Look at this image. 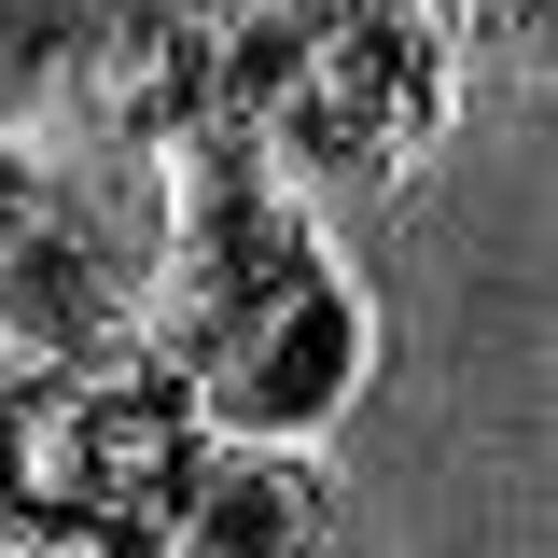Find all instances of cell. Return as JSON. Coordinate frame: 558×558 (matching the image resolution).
Returning <instances> with one entry per match:
<instances>
[{"label":"cell","mask_w":558,"mask_h":558,"mask_svg":"<svg viewBox=\"0 0 558 558\" xmlns=\"http://www.w3.org/2000/svg\"><path fill=\"white\" fill-rule=\"evenodd\" d=\"M126 322L168 349V377L223 433L322 447L377 377V307L349 252L307 223V182H279L238 126H196L154 154V279Z\"/></svg>","instance_id":"obj_1"},{"label":"cell","mask_w":558,"mask_h":558,"mask_svg":"<svg viewBox=\"0 0 558 558\" xmlns=\"http://www.w3.org/2000/svg\"><path fill=\"white\" fill-rule=\"evenodd\" d=\"M223 126L279 182H405L461 112V43L418 0H209Z\"/></svg>","instance_id":"obj_2"},{"label":"cell","mask_w":558,"mask_h":558,"mask_svg":"<svg viewBox=\"0 0 558 558\" xmlns=\"http://www.w3.org/2000/svg\"><path fill=\"white\" fill-rule=\"evenodd\" d=\"M196 447V391L168 377V349L112 322L70 363L0 377V545L43 558H140L154 502Z\"/></svg>","instance_id":"obj_3"},{"label":"cell","mask_w":558,"mask_h":558,"mask_svg":"<svg viewBox=\"0 0 558 558\" xmlns=\"http://www.w3.org/2000/svg\"><path fill=\"white\" fill-rule=\"evenodd\" d=\"M322 531H336L322 447H293V433H223V418H196L182 475L154 502V545H182V558H307Z\"/></svg>","instance_id":"obj_4"},{"label":"cell","mask_w":558,"mask_h":558,"mask_svg":"<svg viewBox=\"0 0 558 558\" xmlns=\"http://www.w3.org/2000/svg\"><path fill=\"white\" fill-rule=\"evenodd\" d=\"M70 112H98L112 154H168V140L223 126V43H209V0H98V28H84V98Z\"/></svg>","instance_id":"obj_5"},{"label":"cell","mask_w":558,"mask_h":558,"mask_svg":"<svg viewBox=\"0 0 558 558\" xmlns=\"http://www.w3.org/2000/svg\"><path fill=\"white\" fill-rule=\"evenodd\" d=\"M126 322V279L112 252L70 223L57 196L0 209V377H28V363H70V349H98Z\"/></svg>","instance_id":"obj_6"},{"label":"cell","mask_w":558,"mask_h":558,"mask_svg":"<svg viewBox=\"0 0 558 558\" xmlns=\"http://www.w3.org/2000/svg\"><path fill=\"white\" fill-rule=\"evenodd\" d=\"M84 28H98V0H0V126L43 140L84 98Z\"/></svg>","instance_id":"obj_7"},{"label":"cell","mask_w":558,"mask_h":558,"mask_svg":"<svg viewBox=\"0 0 558 558\" xmlns=\"http://www.w3.org/2000/svg\"><path fill=\"white\" fill-rule=\"evenodd\" d=\"M418 14H433L447 43H531V28H545V0H418Z\"/></svg>","instance_id":"obj_8"},{"label":"cell","mask_w":558,"mask_h":558,"mask_svg":"<svg viewBox=\"0 0 558 558\" xmlns=\"http://www.w3.org/2000/svg\"><path fill=\"white\" fill-rule=\"evenodd\" d=\"M28 196H43V154H28V140L0 126V209H28Z\"/></svg>","instance_id":"obj_9"}]
</instances>
